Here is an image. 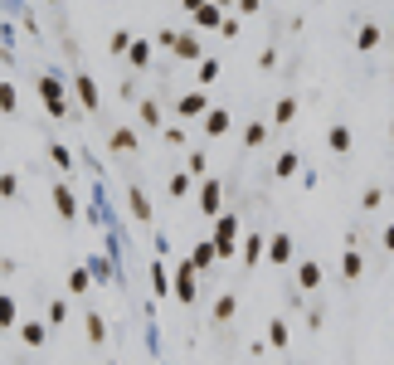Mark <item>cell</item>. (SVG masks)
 Masks as SVG:
<instances>
[{"label": "cell", "mask_w": 394, "mask_h": 365, "mask_svg": "<svg viewBox=\"0 0 394 365\" xmlns=\"http://www.w3.org/2000/svg\"><path fill=\"white\" fill-rule=\"evenodd\" d=\"M239 234H244V220L229 215V210H219V215H214V229H209V244L219 253V263H229V258L239 253Z\"/></svg>", "instance_id": "1"}, {"label": "cell", "mask_w": 394, "mask_h": 365, "mask_svg": "<svg viewBox=\"0 0 394 365\" xmlns=\"http://www.w3.org/2000/svg\"><path fill=\"white\" fill-rule=\"evenodd\" d=\"M170 297H175V302H185V307H190V302H195V297H199L195 268H190L185 258H180V263H175V273H170Z\"/></svg>", "instance_id": "2"}, {"label": "cell", "mask_w": 394, "mask_h": 365, "mask_svg": "<svg viewBox=\"0 0 394 365\" xmlns=\"http://www.w3.org/2000/svg\"><path fill=\"white\" fill-rule=\"evenodd\" d=\"M195 200H199V210L214 220L219 210H224V180H214V175H204V180H195Z\"/></svg>", "instance_id": "3"}, {"label": "cell", "mask_w": 394, "mask_h": 365, "mask_svg": "<svg viewBox=\"0 0 394 365\" xmlns=\"http://www.w3.org/2000/svg\"><path fill=\"white\" fill-rule=\"evenodd\" d=\"M214 103H209V93H199V88H190V93H180V103H175V117L180 122H199V117L209 113Z\"/></svg>", "instance_id": "4"}, {"label": "cell", "mask_w": 394, "mask_h": 365, "mask_svg": "<svg viewBox=\"0 0 394 365\" xmlns=\"http://www.w3.org/2000/svg\"><path fill=\"white\" fill-rule=\"evenodd\" d=\"M49 200H54V210L63 215V220H68V225L78 220V195H73V185H68V180H58V185H49Z\"/></svg>", "instance_id": "5"}, {"label": "cell", "mask_w": 394, "mask_h": 365, "mask_svg": "<svg viewBox=\"0 0 394 365\" xmlns=\"http://www.w3.org/2000/svg\"><path fill=\"white\" fill-rule=\"evenodd\" d=\"M68 83H73V98H78V108H88V113H93V108H103V93H98V83H93V73H73Z\"/></svg>", "instance_id": "6"}, {"label": "cell", "mask_w": 394, "mask_h": 365, "mask_svg": "<svg viewBox=\"0 0 394 365\" xmlns=\"http://www.w3.org/2000/svg\"><path fill=\"white\" fill-rule=\"evenodd\" d=\"M127 210H132L137 225H151V220H156V205H151V195H146L141 185H127Z\"/></svg>", "instance_id": "7"}, {"label": "cell", "mask_w": 394, "mask_h": 365, "mask_svg": "<svg viewBox=\"0 0 394 365\" xmlns=\"http://www.w3.org/2000/svg\"><path fill=\"white\" fill-rule=\"evenodd\" d=\"M39 98H44V108H54V103H68V83L58 78V73H39Z\"/></svg>", "instance_id": "8"}, {"label": "cell", "mask_w": 394, "mask_h": 365, "mask_svg": "<svg viewBox=\"0 0 394 365\" xmlns=\"http://www.w3.org/2000/svg\"><path fill=\"white\" fill-rule=\"evenodd\" d=\"M199 127H204V137H209V141H219V137H229L234 117H229V108H209V113L199 117Z\"/></svg>", "instance_id": "9"}, {"label": "cell", "mask_w": 394, "mask_h": 365, "mask_svg": "<svg viewBox=\"0 0 394 365\" xmlns=\"http://www.w3.org/2000/svg\"><path fill=\"white\" fill-rule=\"evenodd\" d=\"M170 54L180 58V63H199V58H204V44H199L195 34H175V39H170Z\"/></svg>", "instance_id": "10"}, {"label": "cell", "mask_w": 394, "mask_h": 365, "mask_svg": "<svg viewBox=\"0 0 394 365\" xmlns=\"http://www.w3.org/2000/svg\"><path fill=\"white\" fill-rule=\"evenodd\" d=\"M297 170H302V151H297V146H282L278 156H273V175L287 180V175H297Z\"/></svg>", "instance_id": "11"}, {"label": "cell", "mask_w": 394, "mask_h": 365, "mask_svg": "<svg viewBox=\"0 0 394 365\" xmlns=\"http://www.w3.org/2000/svg\"><path fill=\"white\" fill-rule=\"evenodd\" d=\"M263 253H268V263H292V234H287V229H278V234L263 244Z\"/></svg>", "instance_id": "12"}, {"label": "cell", "mask_w": 394, "mask_h": 365, "mask_svg": "<svg viewBox=\"0 0 394 365\" xmlns=\"http://www.w3.org/2000/svg\"><path fill=\"white\" fill-rule=\"evenodd\" d=\"M137 117H141V127H146V132H161V127H166V113H161V103H156V98H141V103H137Z\"/></svg>", "instance_id": "13"}, {"label": "cell", "mask_w": 394, "mask_h": 365, "mask_svg": "<svg viewBox=\"0 0 394 365\" xmlns=\"http://www.w3.org/2000/svg\"><path fill=\"white\" fill-rule=\"evenodd\" d=\"M297 113H302V103H297V98H278V103H273V117H268V127H292Z\"/></svg>", "instance_id": "14"}, {"label": "cell", "mask_w": 394, "mask_h": 365, "mask_svg": "<svg viewBox=\"0 0 394 365\" xmlns=\"http://www.w3.org/2000/svg\"><path fill=\"white\" fill-rule=\"evenodd\" d=\"M326 146H331L336 156H346V151L356 146V132H351L346 122H331V127H326Z\"/></svg>", "instance_id": "15"}, {"label": "cell", "mask_w": 394, "mask_h": 365, "mask_svg": "<svg viewBox=\"0 0 394 365\" xmlns=\"http://www.w3.org/2000/svg\"><path fill=\"white\" fill-rule=\"evenodd\" d=\"M185 263H190L195 273H204V268H214V263H219V253H214V244H209V239H199L195 249H190V258H185Z\"/></svg>", "instance_id": "16"}, {"label": "cell", "mask_w": 394, "mask_h": 365, "mask_svg": "<svg viewBox=\"0 0 394 365\" xmlns=\"http://www.w3.org/2000/svg\"><path fill=\"white\" fill-rule=\"evenodd\" d=\"M219 73H224V63H219V58H209V54L199 58V63H195V83H199V93H204L209 83H219Z\"/></svg>", "instance_id": "17"}, {"label": "cell", "mask_w": 394, "mask_h": 365, "mask_svg": "<svg viewBox=\"0 0 394 365\" xmlns=\"http://www.w3.org/2000/svg\"><path fill=\"white\" fill-rule=\"evenodd\" d=\"M321 278H326V268H321V263H297V287H302V292H316Z\"/></svg>", "instance_id": "18"}, {"label": "cell", "mask_w": 394, "mask_h": 365, "mask_svg": "<svg viewBox=\"0 0 394 365\" xmlns=\"http://www.w3.org/2000/svg\"><path fill=\"white\" fill-rule=\"evenodd\" d=\"M108 146H113V151H122V156H132V151L141 146V137L132 132V127H113V137H108Z\"/></svg>", "instance_id": "19"}, {"label": "cell", "mask_w": 394, "mask_h": 365, "mask_svg": "<svg viewBox=\"0 0 394 365\" xmlns=\"http://www.w3.org/2000/svg\"><path fill=\"white\" fill-rule=\"evenodd\" d=\"M239 258H244V268H254L258 258H263V234H244V244H239Z\"/></svg>", "instance_id": "20"}, {"label": "cell", "mask_w": 394, "mask_h": 365, "mask_svg": "<svg viewBox=\"0 0 394 365\" xmlns=\"http://www.w3.org/2000/svg\"><path fill=\"white\" fill-rule=\"evenodd\" d=\"M356 49H361V54L380 49V25H375V20H366V25L356 29Z\"/></svg>", "instance_id": "21"}, {"label": "cell", "mask_w": 394, "mask_h": 365, "mask_svg": "<svg viewBox=\"0 0 394 365\" xmlns=\"http://www.w3.org/2000/svg\"><path fill=\"white\" fill-rule=\"evenodd\" d=\"M88 278L108 282V278H113V258H108V253H93V258H88Z\"/></svg>", "instance_id": "22"}, {"label": "cell", "mask_w": 394, "mask_h": 365, "mask_svg": "<svg viewBox=\"0 0 394 365\" xmlns=\"http://www.w3.org/2000/svg\"><path fill=\"white\" fill-rule=\"evenodd\" d=\"M127 63H132V68H151V39H132Z\"/></svg>", "instance_id": "23"}, {"label": "cell", "mask_w": 394, "mask_h": 365, "mask_svg": "<svg viewBox=\"0 0 394 365\" xmlns=\"http://www.w3.org/2000/svg\"><path fill=\"white\" fill-rule=\"evenodd\" d=\"M361 273H366V258H361L356 249H346V258H341V278H346V282H356Z\"/></svg>", "instance_id": "24"}, {"label": "cell", "mask_w": 394, "mask_h": 365, "mask_svg": "<svg viewBox=\"0 0 394 365\" xmlns=\"http://www.w3.org/2000/svg\"><path fill=\"white\" fill-rule=\"evenodd\" d=\"M5 327H20V302L10 297V292H0V331Z\"/></svg>", "instance_id": "25"}, {"label": "cell", "mask_w": 394, "mask_h": 365, "mask_svg": "<svg viewBox=\"0 0 394 365\" xmlns=\"http://www.w3.org/2000/svg\"><path fill=\"white\" fill-rule=\"evenodd\" d=\"M190 20H195L199 29H219V25H224V10H214V5H199Z\"/></svg>", "instance_id": "26"}, {"label": "cell", "mask_w": 394, "mask_h": 365, "mask_svg": "<svg viewBox=\"0 0 394 365\" xmlns=\"http://www.w3.org/2000/svg\"><path fill=\"white\" fill-rule=\"evenodd\" d=\"M44 336H49L44 322H20V341H25V346H44Z\"/></svg>", "instance_id": "27"}, {"label": "cell", "mask_w": 394, "mask_h": 365, "mask_svg": "<svg viewBox=\"0 0 394 365\" xmlns=\"http://www.w3.org/2000/svg\"><path fill=\"white\" fill-rule=\"evenodd\" d=\"M204 170H209V151H190L185 156V175L190 180H204Z\"/></svg>", "instance_id": "28"}, {"label": "cell", "mask_w": 394, "mask_h": 365, "mask_svg": "<svg viewBox=\"0 0 394 365\" xmlns=\"http://www.w3.org/2000/svg\"><path fill=\"white\" fill-rule=\"evenodd\" d=\"M234 312H239V297L234 292H219L214 297V322H234Z\"/></svg>", "instance_id": "29"}, {"label": "cell", "mask_w": 394, "mask_h": 365, "mask_svg": "<svg viewBox=\"0 0 394 365\" xmlns=\"http://www.w3.org/2000/svg\"><path fill=\"white\" fill-rule=\"evenodd\" d=\"M0 113L10 117V113H20V88L15 83H5V78H0Z\"/></svg>", "instance_id": "30"}, {"label": "cell", "mask_w": 394, "mask_h": 365, "mask_svg": "<svg viewBox=\"0 0 394 365\" xmlns=\"http://www.w3.org/2000/svg\"><path fill=\"white\" fill-rule=\"evenodd\" d=\"M190 190H195V180H190L185 170H175V175H170V185H166V195H170V200H185Z\"/></svg>", "instance_id": "31"}, {"label": "cell", "mask_w": 394, "mask_h": 365, "mask_svg": "<svg viewBox=\"0 0 394 365\" xmlns=\"http://www.w3.org/2000/svg\"><path fill=\"white\" fill-rule=\"evenodd\" d=\"M132 29H113V39H108V54H117V58H127V49H132Z\"/></svg>", "instance_id": "32"}, {"label": "cell", "mask_w": 394, "mask_h": 365, "mask_svg": "<svg viewBox=\"0 0 394 365\" xmlns=\"http://www.w3.org/2000/svg\"><path fill=\"white\" fill-rule=\"evenodd\" d=\"M49 161H54L58 170H73V161H78V156H73V151H68L63 141H49Z\"/></svg>", "instance_id": "33"}, {"label": "cell", "mask_w": 394, "mask_h": 365, "mask_svg": "<svg viewBox=\"0 0 394 365\" xmlns=\"http://www.w3.org/2000/svg\"><path fill=\"white\" fill-rule=\"evenodd\" d=\"M263 141H268V122H263V117H254V122L244 127V146H263Z\"/></svg>", "instance_id": "34"}, {"label": "cell", "mask_w": 394, "mask_h": 365, "mask_svg": "<svg viewBox=\"0 0 394 365\" xmlns=\"http://www.w3.org/2000/svg\"><path fill=\"white\" fill-rule=\"evenodd\" d=\"M287 322H282V317H273V322H268V346H273V351H282V346H287Z\"/></svg>", "instance_id": "35"}, {"label": "cell", "mask_w": 394, "mask_h": 365, "mask_svg": "<svg viewBox=\"0 0 394 365\" xmlns=\"http://www.w3.org/2000/svg\"><path fill=\"white\" fill-rule=\"evenodd\" d=\"M151 287H156V297H170V273H166V263H151Z\"/></svg>", "instance_id": "36"}, {"label": "cell", "mask_w": 394, "mask_h": 365, "mask_svg": "<svg viewBox=\"0 0 394 365\" xmlns=\"http://www.w3.org/2000/svg\"><path fill=\"white\" fill-rule=\"evenodd\" d=\"M88 341H93V346H103V341H108V327H103V317H98V312H88Z\"/></svg>", "instance_id": "37"}, {"label": "cell", "mask_w": 394, "mask_h": 365, "mask_svg": "<svg viewBox=\"0 0 394 365\" xmlns=\"http://www.w3.org/2000/svg\"><path fill=\"white\" fill-rule=\"evenodd\" d=\"M380 205H385V190L380 185H366L361 190V210H380Z\"/></svg>", "instance_id": "38"}, {"label": "cell", "mask_w": 394, "mask_h": 365, "mask_svg": "<svg viewBox=\"0 0 394 365\" xmlns=\"http://www.w3.org/2000/svg\"><path fill=\"white\" fill-rule=\"evenodd\" d=\"M15 195H20V175L5 170V175H0V200H15Z\"/></svg>", "instance_id": "39"}, {"label": "cell", "mask_w": 394, "mask_h": 365, "mask_svg": "<svg viewBox=\"0 0 394 365\" xmlns=\"http://www.w3.org/2000/svg\"><path fill=\"white\" fill-rule=\"evenodd\" d=\"M68 287H73V292H88V287H93L88 268H68Z\"/></svg>", "instance_id": "40"}, {"label": "cell", "mask_w": 394, "mask_h": 365, "mask_svg": "<svg viewBox=\"0 0 394 365\" xmlns=\"http://www.w3.org/2000/svg\"><path fill=\"white\" fill-rule=\"evenodd\" d=\"M161 141H166V146H185V132H180L175 122H166V127H161Z\"/></svg>", "instance_id": "41"}, {"label": "cell", "mask_w": 394, "mask_h": 365, "mask_svg": "<svg viewBox=\"0 0 394 365\" xmlns=\"http://www.w3.org/2000/svg\"><path fill=\"white\" fill-rule=\"evenodd\" d=\"M58 322H68V302H49V327H58Z\"/></svg>", "instance_id": "42"}, {"label": "cell", "mask_w": 394, "mask_h": 365, "mask_svg": "<svg viewBox=\"0 0 394 365\" xmlns=\"http://www.w3.org/2000/svg\"><path fill=\"white\" fill-rule=\"evenodd\" d=\"M219 34H224V39H234V34H244V25H239V15H224V25H219Z\"/></svg>", "instance_id": "43"}, {"label": "cell", "mask_w": 394, "mask_h": 365, "mask_svg": "<svg viewBox=\"0 0 394 365\" xmlns=\"http://www.w3.org/2000/svg\"><path fill=\"white\" fill-rule=\"evenodd\" d=\"M234 10H239V15H258V10H263V0H234Z\"/></svg>", "instance_id": "44"}, {"label": "cell", "mask_w": 394, "mask_h": 365, "mask_svg": "<svg viewBox=\"0 0 394 365\" xmlns=\"http://www.w3.org/2000/svg\"><path fill=\"white\" fill-rule=\"evenodd\" d=\"M278 63V49H258V68H273Z\"/></svg>", "instance_id": "45"}, {"label": "cell", "mask_w": 394, "mask_h": 365, "mask_svg": "<svg viewBox=\"0 0 394 365\" xmlns=\"http://www.w3.org/2000/svg\"><path fill=\"white\" fill-rule=\"evenodd\" d=\"M385 249L394 253V225H385Z\"/></svg>", "instance_id": "46"}, {"label": "cell", "mask_w": 394, "mask_h": 365, "mask_svg": "<svg viewBox=\"0 0 394 365\" xmlns=\"http://www.w3.org/2000/svg\"><path fill=\"white\" fill-rule=\"evenodd\" d=\"M180 5H185V15H195V10L204 5V0H180Z\"/></svg>", "instance_id": "47"}, {"label": "cell", "mask_w": 394, "mask_h": 365, "mask_svg": "<svg viewBox=\"0 0 394 365\" xmlns=\"http://www.w3.org/2000/svg\"><path fill=\"white\" fill-rule=\"evenodd\" d=\"M390 141H394V117H390Z\"/></svg>", "instance_id": "48"}, {"label": "cell", "mask_w": 394, "mask_h": 365, "mask_svg": "<svg viewBox=\"0 0 394 365\" xmlns=\"http://www.w3.org/2000/svg\"><path fill=\"white\" fill-rule=\"evenodd\" d=\"M390 78H394V68H390Z\"/></svg>", "instance_id": "49"}, {"label": "cell", "mask_w": 394, "mask_h": 365, "mask_svg": "<svg viewBox=\"0 0 394 365\" xmlns=\"http://www.w3.org/2000/svg\"><path fill=\"white\" fill-rule=\"evenodd\" d=\"M316 5H321V0H316Z\"/></svg>", "instance_id": "50"}, {"label": "cell", "mask_w": 394, "mask_h": 365, "mask_svg": "<svg viewBox=\"0 0 394 365\" xmlns=\"http://www.w3.org/2000/svg\"><path fill=\"white\" fill-rule=\"evenodd\" d=\"M108 365H113V361H108Z\"/></svg>", "instance_id": "51"}]
</instances>
